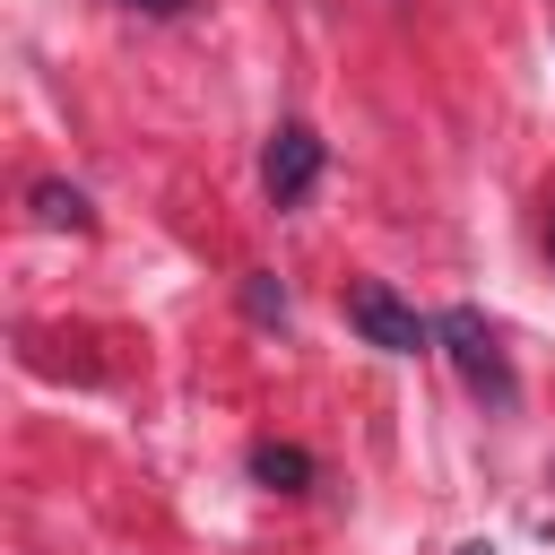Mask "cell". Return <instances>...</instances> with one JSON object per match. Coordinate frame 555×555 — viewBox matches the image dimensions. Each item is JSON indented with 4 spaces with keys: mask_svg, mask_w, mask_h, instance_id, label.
<instances>
[{
    "mask_svg": "<svg viewBox=\"0 0 555 555\" xmlns=\"http://www.w3.org/2000/svg\"><path fill=\"white\" fill-rule=\"evenodd\" d=\"M451 555H494V546H486V538H468V546H451Z\"/></svg>",
    "mask_w": 555,
    "mask_h": 555,
    "instance_id": "ba28073f",
    "label": "cell"
},
{
    "mask_svg": "<svg viewBox=\"0 0 555 555\" xmlns=\"http://www.w3.org/2000/svg\"><path fill=\"white\" fill-rule=\"evenodd\" d=\"M121 9H139V17H182L191 0H121Z\"/></svg>",
    "mask_w": 555,
    "mask_h": 555,
    "instance_id": "52a82bcc",
    "label": "cell"
},
{
    "mask_svg": "<svg viewBox=\"0 0 555 555\" xmlns=\"http://www.w3.org/2000/svg\"><path fill=\"white\" fill-rule=\"evenodd\" d=\"M312 182H321V130H312V121H278L269 147H260V191H269L278 208H295Z\"/></svg>",
    "mask_w": 555,
    "mask_h": 555,
    "instance_id": "3957f363",
    "label": "cell"
},
{
    "mask_svg": "<svg viewBox=\"0 0 555 555\" xmlns=\"http://www.w3.org/2000/svg\"><path fill=\"white\" fill-rule=\"evenodd\" d=\"M434 338L451 347V364H460V382H468L477 399H494V408H512V399H520L512 356H503V338H494V321H486L477 304H451V312L434 321Z\"/></svg>",
    "mask_w": 555,
    "mask_h": 555,
    "instance_id": "6da1fadb",
    "label": "cell"
},
{
    "mask_svg": "<svg viewBox=\"0 0 555 555\" xmlns=\"http://www.w3.org/2000/svg\"><path fill=\"white\" fill-rule=\"evenodd\" d=\"M546 251H555V217H546Z\"/></svg>",
    "mask_w": 555,
    "mask_h": 555,
    "instance_id": "9c48e42d",
    "label": "cell"
},
{
    "mask_svg": "<svg viewBox=\"0 0 555 555\" xmlns=\"http://www.w3.org/2000/svg\"><path fill=\"white\" fill-rule=\"evenodd\" d=\"M26 199H35V217H43V225H69V234H87V225H95V208H87V191H78V182H35Z\"/></svg>",
    "mask_w": 555,
    "mask_h": 555,
    "instance_id": "5b68a950",
    "label": "cell"
},
{
    "mask_svg": "<svg viewBox=\"0 0 555 555\" xmlns=\"http://www.w3.org/2000/svg\"><path fill=\"white\" fill-rule=\"evenodd\" d=\"M243 312H251V321H278V330H286V286H278V278H243Z\"/></svg>",
    "mask_w": 555,
    "mask_h": 555,
    "instance_id": "8992f818",
    "label": "cell"
},
{
    "mask_svg": "<svg viewBox=\"0 0 555 555\" xmlns=\"http://www.w3.org/2000/svg\"><path fill=\"white\" fill-rule=\"evenodd\" d=\"M251 477H260L269 494H304L321 468H312V451H304V442H251Z\"/></svg>",
    "mask_w": 555,
    "mask_h": 555,
    "instance_id": "277c9868",
    "label": "cell"
},
{
    "mask_svg": "<svg viewBox=\"0 0 555 555\" xmlns=\"http://www.w3.org/2000/svg\"><path fill=\"white\" fill-rule=\"evenodd\" d=\"M347 321H356V338L382 347V356H425V347H434V321H425L408 295H390L382 278H356V286H347Z\"/></svg>",
    "mask_w": 555,
    "mask_h": 555,
    "instance_id": "7a4b0ae2",
    "label": "cell"
}]
</instances>
